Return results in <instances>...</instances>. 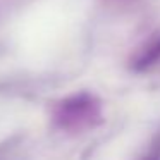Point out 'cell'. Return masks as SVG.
I'll list each match as a JSON object with an SVG mask.
<instances>
[{
  "label": "cell",
  "instance_id": "obj_1",
  "mask_svg": "<svg viewBox=\"0 0 160 160\" xmlns=\"http://www.w3.org/2000/svg\"><path fill=\"white\" fill-rule=\"evenodd\" d=\"M157 62H160V35L146 43L145 48L134 59L132 67H134V71H146L152 66H155Z\"/></svg>",
  "mask_w": 160,
  "mask_h": 160
},
{
  "label": "cell",
  "instance_id": "obj_2",
  "mask_svg": "<svg viewBox=\"0 0 160 160\" xmlns=\"http://www.w3.org/2000/svg\"><path fill=\"white\" fill-rule=\"evenodd\" d=\"M105 2H108L112 5H128L131 2H136V0H105Z\"/></svg>",
  "mask_w": 160,
  "mask_h": 160
}]
</instances>
